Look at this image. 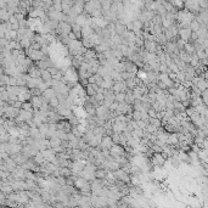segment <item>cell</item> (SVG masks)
I'll return each mask as SVG.
<instances>
[{"instance_id":"1","label":"cell","mask_w":208,"mask_h":208,"mask_svg":"<svg viewBox=\"0 0 208 208\" xmlns=\"http://www.w3.org/2000/svg\"><path fill=\"white\" fill-rule=\"evenodd\" d=\"M150 160H151L152 164L156 167H162L166 164V157L162 155V152H155Z\"/></svg>"},{"instance_id":"2","label":"cell","mask_w":208,"mask_h":208,"mask_svg":"<svg viewBox=\"0 0 208 208\" xmlns=\"http://www.w3.org/2000/svg\"><path fill=\"white\" fill-rule=\"evenodd\" d=\"M114 145L113 140H112V136H102L101 139V142L100 145L98 146L101 150H111V147Z\"/></svg>"},{"instance_id":"3","label":"cell","mask_w":208,"mask_h":208,"mask_svg":"<svg viewBox=\"0 0 208 208\" xmlns=\"http://www.w3.org/2000/svg\"><path fill=\"white\" fill-rule=\"evenodd\" d=\"M191 33H192V31H191L190 27H185V28H180V29H179V37H180L182 39H184L185 42H190V39H191Z\"/></svg>"},{"instance_id":"4","label":"cell","mask_w":208,"mask_h":208,"mask_svg":"<svg viewBox=\"0 0 208 208\" xmlns=\"http://www.w3.org/2000/svg\"><path fill=\"white\" fill-rule=\"evenodd\" d=\"M28 74L31 77H33V78H40L42 77V70L36 64H33L31 67L28 68Z\"/></svg>"},{"instance_id":"5","label":"cell","mask_w":208,"mask_h":208,"mask_svg":"<svg viewBox=\"0 0 208 208\" xmlns=\"http://www.w3.org/2000/svg\"><path fill=\"white\" fill-rule=\"evenodd\" d=\"M14 160H15V162L18 164V166H22V164H24L26 162H27V160L29 158L28 156H26L23 152H21V154H16V155H12L11 156Z\"/></svg>"},{"instance_id":"6","label":"cell","mask_w":208,"mask_h":208,"mask_svg":"<svg viewBox=\"0 0 208 208\" xmlns=\"http://www.w3.org/2000/svg\"><path fill=\"white\" fill-rule=\"evenodd\" d=\"M157 46H158V43L157 42H152V40H145V44H144V48L147 51H150V52H156Z\"/></svg>"},{"instance_id":"7","label":"cell","mask_w":208,"mask_h":208,"mask_svg":"<svg viewBox=\"0 0 208 208\" xmlns=\"http://www.w3.org/2000/svg\"><path fill=\"white\" fill-rule=\"evenodd\" d=\"M56 90L52 88V86H50V88H48V89H45V90L43 92V96L45 98V99H48L49 101H50V99H52V98H55L56 96Z\"/></svg>"},{"instance_id":"8","label":"cell","mask_w":208,"mask_h":208,"mask_svg":"<svg viewBox=\"0 0 208 208\" xmlns=\"http://www.w3.org/2000/svg\"><path fill=\"white\" fill-rule=\"evenodd\" d=\"M108 173H110V172H107V170L104 169V168H98V169L95 170V178H96V179H106L107 175H108Z\"/></svg>"},{"instance_id":"9","label":"cell","mask_w":208,"mask_h":208,"mask_svg":"<svg viewBox=\"0 0 208 208\" xmlns=\"http://www.w3.org/2000/svg\"><path fill=\"white\" fill-rule=\"evenodd\" d=\"M196 86H198V89H200L201 92H204V90H207V89H208V82L204 78L198 77V80H197Z\"/></svg>"},{"instance_id":"10","label":"cell","mask_w":208,"mask_h":208,"mask_svg":"<svg viewBox=\"0 0 208 208\" xmlns=\"http://www.w3.org/2000/svg\"><path fill=\"white\" fill-rule=\"evenodd\" d=\"M31 101H32V104H33V106H34V108H40V106L43 105V96H32V99H31Z\"/></svg>"},{"instance_id":"11","label":"cell","mask_w":208,"mask_h":208,"mask_svg":"<svg viewBox=\"0 0 208 208\" xmlns=\"http://www.w3.org/2000/svg\"><path fill=\"white\" fill-rule=\"evenodd\" d=\"M33 160H34V162L38 164V166H42V164H44L45 163V157H44V155H43V152L42 151H39L34 157H33Z\"/></svg>"},{"instance_id":"12","label":"cell","mask_w":208,"mask_h":208,"mask_svg":"<svg viewBox=\"0 0 208 208\" xmlns=\"http://www.w3.org/2000/svg\"><path fill=\"white\" fill-rule=\"evenodd\" d=\"M61 144H62V140H61L60 138H58L57 135H55V136L50 138V145H51V147H52V148L58 147V146H61Z\"/></svg>"},{"instance_id":"13","label":"cell","mask_w":208,"mask_h":208,"mask_svg":"<svg viewBox=\"0 0 208 208\" xmlns=\"http://www.w3.org/2000/svg\"><path fill=\"white\" fill-rule=\"evenodd\" d=\"M85 95H86V96H95V95H96V92H95V89L93 88V84L89 83V84L85 86Z\"/></svg>"},{"instance_id":"14","label":"cell","mask_w":208,"mask_h":208,"mask_svg":"<svg viewBox=\"0 0 208 208\" xmlns=\"http://www.w3.org/2000/svg\"><path fill=\"white\" fill-rule=\"evenodd\" d=\"M42 78L44 82H50L54 79L52 74L49 72V70H42Z\"/></svg>"},{"instance_id":"15","label":"cell","mask_w":208,"mask_h":208,"mask_svg":"<svg viewBox=\"0 0 208 208\" xmlns=\"http://www.w3.org/2000/svg\"><path fill=\"white\" fill-rule=\"evenodd\" d=\"M126 99H127V93H117L114 101L120 102V104H123V102H126Z\"/></svg>"},{"instance_id":"16","label":"cell","mask_w":208,"mask_h":208,"mask_svg":"<svg viewBox=\"0 0 208 208\" xmlns=\"http://www.w3.org/2000/svg\"><path fill=\"white\" fill-rule=\"evenodd\" d=\"M157 43H158V44H161V45H166V44L168 43V39H167V37H166L164 32H162V33L157 34Z\"/></svg>"},{"instance_id":"17","label":"cell","mask_w":208,"mask_h":208,"mask_svg":"<svg viewBox=\"0 0 208 208\" xmlns=\"http://www.w3.org/2000/svg\"><path fill=\"white\" fill-rule=\"evenodd\" d=\"M9 45H10V48L14 50V49H16V50H23V48H22V44H21V42H18V40H11L10 43H9Z\"/></svg>"},{"instance_id":"18","label":"cell","mask_w":208,"mask_h":208,"mask_svg":"<svg viewBox=\"0 0 208 208\" xmlns=\"http://www.w3.org/2000/svg\"><path fill=\"white\" fill-rule=\"evenodd\" d=\"M184 50L188 52V54H190V55H192L194 52H196V50H195V46H194V44H192V42H188L186 44H185V48H184Z\"/></svg>"},{"instance_id":"19","label":"cell","mask_w":208,"mask_h":208,"mask_svg":"<svg viewBox=\"0 0 208 208\" xmlns=\"http://www.w3.org/2000/svg\"><path fill=\"white\" fill-rule=\"evenodd\" d=\"M200 27H201V23H200L198 21H196V20H192V21H191V23H190V28H191V31H192V32H197L198 29H200Z\"/></svg>"},{"instance_id":"20","label":"cell","mask_w":208,"mask_h":208,"mask_svg":"<svg viewBox=\"0 0 208 208\" xmlns=\"http://www.w3.org/2000/svg\"><path fill=\"white\" fill-rule=\"evenodd\" d=\"M90 147V145H89L86 141H84L83 139H79V142H78V148H80V150H88V148Z\"/></svg>"},{"instance_id":"21","label":"cell","mask_w":208,"mask_h":208,"mask_svg":"<svg viewBox=\"0 0 208 208\" xmlns=\"http://www.w3.org/2000/svg\"><path fill=\"white\" fill-rule=\"evenodd\" d=\"M126 83H127V86H128V89H134V88L136 86L135 77H134V78H129V79H126Z\"/></svg>"},{"instance_id":"22","label":"cell","mask_w":208,"mask_h":208,"mask_svg":"<svg viewBox=\"0 0 208 208\" xmlns=\"http://www.w3.org/2000/svg\"><path fill=\"white\" fill-rule=\"evenodd\" d=\"M9 80H10L9 74H2V78H0V85H8Z\"/></svg>"},{"instance_id":"23","label":"cell","mask_w":208,"mask_h":208,"mask_svg":"<svg viewBox=\"0 0 208 208\" xmlns=\"http://www.w3.org/2000/svg\"><path fill=\"white\" fill-rule=\"evenodd\" d=\"M50 105L56 110L58 106H60V100H58V98L57 96H55V98H52V99H50Z\"/></svg>"},{"instance_id":"24","label":"cell","mask_w":208,"mask_h":208,"mask_svg":"<svg viewBox=\"0 0 208 208\" xmlns=\"http://www.w3.org/2000/svg\"><path fill=\"white\" fill-rule=\"evenodd\" d=\"M121 76H122V78H123L124 80H126V79H129V78H134V77H136V74L130 73V72H127V71L121 72Z\"/></svg>"},{"instance_id":"25","label":"cell","mask_w":208,"mask_h":208,"mask_svg":"<svg viewBox=\"0 0 208 208\" xmlns=\"http://www.w3.org/2000/svg\"><path fill=\"white\" fill-rule=\"evenodd\" d=\"M147 96H148V100H150L151 104H154V102L157 101V94L155 92H150V93L147 94Z\"/></svg>"},{"instance_id":"26","label":"cell","mask_w":208,"mask_h":208,"mask_svg":"<svg viewBox=\"0 0 208 208\" xmlns=\"http://www.w3.org/2000/svg\"><path fill=\"white\" fill-rule=\"evenodd\" d=\"M42 46H43V44H42V43H39V42H36V40H32L31 48H32L33 50H42Z\"/></svg>"},{"instance_id":"27","label":"cell","mask_w":208,"mask_h":208,"mask_svg":"<svg viewBox=\"0 0 208 208\" xmlns=\"http://www.w3.org/2000/svg\"><path fill=\"white\" fill-rule=\"evenodd\" d=\"M130 184H132V185H134V186H136V185H139V184H140L139 175H133V174H132V178H130Z\"/></svg>"},{"instance_id":"28","label":"cell","mask_w":208,"mask_h":208,"mask_svg":"<svg viewBox=\"0 0 208 208\" xmlns=\"http://www.w3.org/2000/svg\"><path fill=\"white\" fill-rule=\"evenodd\" d=\"M112 140L114 144H121V133H113Z\"/></svg>"},{"instance_id":"29","label":"cell","mask_w":208,"mask_h":208,"mask_svg":"<svg viewBox=\"0 0 208 208\" xmlns=\"http://www.w3.org/2000/svg\"><path fill=\"white\" fill-rule=\"evenodd\" d=\"M49 72H50V73L52 74V77L55 78V77H56L58 73H60V70H58L56 66H51V67L49 68Z\"/></svg>"},{"instance_id":"30","label":"cell","mask_w":208,"mask_h":208,"mask_svg":"<svg viewBox=\"0 0 208 208\" xmlns=\"http://www.w3.org/2000/svg\"><path fill=\"white\" fill-rule=\"evenodd\" d=\"M31 93H32V95H34V96H42V95H43V92L40 90L39 88H33V89H31Z\"/></svg>"},{"instance_id":"31","label":"cell","mask_w":208,"mask_h":208,"mask_svg":"<svg viewBox=\"0 0 208 208\" xmlns=\"http://www.w3.org/2000/svg\"><path fill=\"white\" fill-rule=\"evenodd\" d=\"M157 129H158V127H156V126L151 124V123H148V126L146 127V129H145V130L150 132V133H156V132H157Z\"/></svg>"},{"instance_id":"32","label":"cell","mask_w":208,"mask_h":208,"mask_svg":"<svg viewBox=\"0 0 208 208\" xmlns=\"http://www.w3.org/2000/svg\"><path fill=\"white\" fill-rule=\"evenodd\" d=\"M140 173H141V169H140L139 166H133L132 167V174L133 175H140Z\"/></svg>"},{"instance_id":"33","label":"cell","mask_w":208,"mask_h":208,"mask_svg":"<svg viewBox=\"0 0 208 208\" xmlns=\"http://www.w3.org/2000/svg\"><path fill=\"white\" fill-rule=\"evenodd\" d=\"M133 120H134V121H139V120H141V111H136V110H134V112H133Z\"/></svg>"},{"instance_id":"34","label":"cell","mask_w":208,"mask_h":208,"mask_svg":"<svg viewBox=\"0 0 208 208\" xmlns=\"http://www.w3.org/2000/svg\"><path fill=\"white\" fill-rule=\"evenodd\" d=\"M151 148L154 150V152H163V148L160 145H157V144H152L151 145Z\"/></svg>"},{"instance_id":"35","label":"cell","mask_w":208,"mask_h":208,"mask_svg":"<svg viewBox=\"0 0 208 208\" xmlns=\"http://www.w3.org/2000/svg\"><path fill=\"white\" fill-rule=\"evenodd\" d=\"M197 56H198L200 60H203V58L208 57V55H207V52L204 51V49H203V50H201V51H197Z\"/></svg>"},{"instance_id":"36","label":"cell","mask_w":208,"mask_h":208,"mask_svg":"<svg viewBox=\"0 0 208 208\" xmlns=\"http://www.w3.org/2000/svg\"><path fill=\"white\" fill-rule=\"evenodd\" d=\"M157 85H158L160 89H162V90H168V85L164 82H162V80H158L157 82Z\"/></svg>"},{"instance_id":"37","label":"cell","mask_w":208,"mask_h":208,"mask_svg":"<svg viewBox=\"0 0 208 208\" xmlns=\"http://www.w3.org/2000/svg\"><path fill=\"white\" fill-rule=\"evenodd\" d=\"M8 85H17V77L15 76H10V80H9V84Z\"/></svg>"},{"instance_id":"38","label":"cell","mask_w":208,"mask_h":208,"mask_svg":"<svg viewBox=\"0 0 208 208\" xmlns=\"http://www.w3.org/2000/svg\"><path fill=\"white\" fill-rule=\"evenodd\" d=\"M147 113H148V116H150V117H157V110L154 108V107H151L150 110H148Z\"/></svg>"},{"instance_id":"39","label":"cell","mask_w":208,"mask_h":208,"mask_svg":"<svg viewBox=\"0 0 208 208\" xmlns=\"http://www.w3.org/2000/svg\"><path fill=\"white\" fill-rule=\"evenodd\" d=\"M179 158H180V161H183V162H188V163H190V157H189L188 155L182 154V155L179 156Z\"/></svg>"},{"instance_id":"40","label":"cell","mask_w":208,"mask_h":208,"mask_svg":"<svg viewBox=\"0 0 208 208\" xmlns=\"http://www.w3.org/2000/svg\"><path fill=\"white\" fill-rule=\"evenodd\" d=\"M118 107H120V102H117V101H113V102H112V105L110 106V110H111V111H116V110H117Z\"/></svg>"},{"instance_id":"41","label":"cell","mask_w":208,"mask_h":208,"mask_svg":"<svg viewBox=\"0 0 208 208\" xmlns=\"http://www.w3.org/2000/svg\"><path fill=\"white\" fill-rule=\"evenodd\" d=\"M10 43V40H8L6 38H2L0 39V46H8Z\"/></svg>"},{"instance_id":"42","label":"cell","mask_w":208,"mask_h":208,"mask_svg":"<svg viewBox=\"0 0 208 208\" xmlns=\"http://www.w3.org/2000/svg\"><path fill=\"white\" fill-rule=\"evenodd\" d=\"M168 76H169V78H170L172 80H174V82L178 80V76H176L175 72H170V73H168Z\"/></svg>"},{"instance_id":"43","label":"cell","mask_w":208,"mask_h":208,"mask_svg":"<svg viewBox=\"0 0 208 208\" xmlns=\"http://www.w3.org/2000/svg\"><path fill=\"white\" fill-rule=\"evenodd\" d=\"M88 83H90V84L96 83V78H95V76H94V74H93L92 77H89V78H88Z\"/></svg>"},{"instance_id":"44","label":"cell","mask_w":208,"mask_h":208,"mask_svg":"<svg viewBox=\"0 0 208 208\" xmlns=\"http://www.w3.org/2000/svg\"><path fill=\"white\" fill-rule=\"evenodd\" d=\"M204 79L208 82V70H206V72H204Z\"/></svg>"}]
</instances>
